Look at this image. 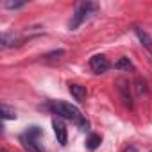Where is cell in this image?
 I'll return each mask as SVG.
<instances>
[{
  "instance_id": "cell-9",
  "label": "cell",
  "mask_w": 152,
  "mask_h": 152,
  "mask_svg": "<svg viewBox=\"0 0 152 152\" xmlns=\"http://www.w3.org/2000/svg\"><path fill=\"white\" fill-rule=\"evenodd\" d=\"M115 68L116 70H122V72H129L132 68V63L129 61V57H120L116 63H115Z\"/></svg>"
},
{
  "instance_id": "cell-6",
  "label": "cell",
  "mask_w": 152,
  "mask_h": 152,
  "mask_svg": "<svg viewBox=\"0 0 152 152\" xmlns=\"http://www.w3.org/2000/svg\"><path fill=\"white\" fill-rule=\"evenodd\" d=\"M68 91H70V95L75 99V100H79V102H84V99H86V86H81V84H70L68 86Z\"/></svg>"
},
{
  "instance_id": "cell-3",
  "label": "cell",
  "mask_w": 152,
  "mask_h": 152,
  "mask_svg": "<svg viewBox=\"0 0 152 152\" xmlns=\"http://www.w3.org/2000/svg\"><path fill=\"white\" fill-rule=\"evenodd\" d=\"M90 66H91V70H93L95 73H104V72L109 70L111 64H109V61H107L106 56L97 54V56H93V57L90 59Z\"/></svg>"
},
{
  "instance_id": "cell-7",
  "label": "cell",
  "mask_w": 152,
  "mask_h": 152,
  "mask_svg": "<svg viewBox=\"0 0 152 152\" xmlns=\"http://www.w3.org/2000/svg\"><path fill=\"white\" fill-rule=\"evenodd\" d=\"M134 32H136V36H138V39H140V43L145 47V48H148V50H152V38L141 29V27H134Z\"/></svg>"
},
{
  "instance_id": "cell-5",
  "label": "cell",
  "mask_w": 152,
  "mask_h": 152,
  "mask_svg": "<svg viewBox=\"0 0 152 152\" xmlns=\"http://www.w3.org/2000/svg\"><path fill=\"white\" fill-rule=\"evenodd\" d=\"M22 143H23L25 150H29V152H45V148L38 143V140H36V138H31V136H27V134L22 136Z\"/></svg>"
},
{
  "instance_id": "cell-2",
  "label": "cell",
  "mask_w": 152,
  "mask_h": 152,
  "mask_svg": "<svg viewBox=\"0 0 152 152\" xmlns=\"http://www.w3.org/2000/svg\"><path fill=\"white\" fill-rule=\"evenodd\" d=\"M95 9H97V4H83V6H79V9L75 11L73 18H72V22H70V29H77V27L86 20V16H88L91 11H95Z\"/></svg>"
},
{
  "instance_id": "cell-11",
  "label": "cell",
  "mask_w": 152,
  "mask_h": 152,
  "mask_svg": "<svg viewBox=\"0 0 152 152\" xmlns=\"http://www.w3.org/2000/svg\"><path fill=\"white\" fill-rule=\"evenodd\" d=\"M100 141H102V138H100L99 134H91V136L88 138V141H86V147H88L90 150H95V148L100 145Z\"/></svg>"
},
{
  "instance_id": "cell-13",
  "label": "cell",
  "mask_w": 152,
  "mask_h": 152,
  "mask_svg": "<svg viewBox=\"0 0 152 152\" xmlns=\"http://www.w3.org/2000/svg\"><path fill=\"white\" fill-rule=\"evenodd\" d=\"M2 116H4V120H15L16 118V111L13 107H9L7 104H4L2 106Z\"/></svg>"
},
{
  "instance_id": "cell-10",
  "label": "cell",
  "mask_w": 152,
  "mask_h": 152,
  "mask_svg": "<svg viewBox=\"0 0 152 152\" xmlns=\"http://www.w3.org/2000/svg\"><path fill=\"white\" fill-rule=\"evenodd\" d=\"M64 50L63 48H59V50H54V52H48V54H45L43 56V59L45 61H57V59H61V57H64Z\"/></svg>"
},
{
  "instance_id": "cell-12",
  "label": "cell",
  "mask_w": 152,
  "mask_h": 152,
  "mask_svg": "<svg viewBox=\"0 0 152 152\" xmlns=\"http://www.w3.org/2000/svg\"><path fill=\"white\" fill-rule=\"evenodd\" d=\"M0 43H2V48H9V47L18 45V39H16V38H11L9 34H4L2 39H0Z\"/></svg>"
},
{
  "instance_id": "cell-17",
  "label": "cell",
  "mask_w": 152,
  "mask_h": 152,
  "mask_svg": "<svg viewBox=\"0 0 152 152\" xmlns=\"http://www.w3.org/2000/svg\"><path fill=\"white\" fill-rule=\"evenodd\" d=\"M125 152H136V148H132V147H131V148H127Z\"/></svg>"
},
{
  "instance_id": "cell-18",
  "label": "cell",
  "mask_w": 152,
  "mask_h": 152,
  "mask_svg": "<svg viewBox=\"0 0 152 152\" xmlns=\"http://www.w3.org/2000/svg\"><path fill=\"white\" fill-rule=\"evenodd\" d=\"M0 152H7V150H0Z\"/></svg>"
},
{
  "instance_id": "cell-1",
  "label": "cell",
  "mask_w": 152,
  "mask_h": 152,
  "mask_svg": "<svg viewBox=\"0 0 152 152\" xmlns=\"http://www.w3.org/2000/svg\"><path fill=\"white\" fill-rule=\"evenodd\" d=\"M50 109L54 111V115H59V116L68 118V120H73V122L83 120L81 111L75 107V106L66 104V102H54V104H50Z\"/></svg>"
},
{
  "instance_id": "cell-14",
  "label": "cell",
  "mask_w": 152,
  "mask_h": 152,
  "mask_svg": "<svg viewBox=\"0 0 152 152\" xmlns=\"http://www.w3.org/2000/svg\"><path fill=\"white\" fill-rule=\"evenodd\" d=\"M27 2H11V0H7V2H4V7L6 9H22L25 7Z\"/></svg>"
},
{
  "instance_id": "cell-15",
  "label": "cell",
  "mask_w": 152,
  "mask_h": 152,
  "mask_svg": "<svg viewBox=\"0 0 152 152\" xmlns=\"http://www.w3.org/2000/svg\"><path fill=\"white\" fill-rule=\"evenodd\" d=\"M136 90H138L140 95H143V93H147V84H145L141 79H138V81H136Z\"/></svg>"
},
{
  "instance_id": "cell-4",
  "label": "cell",
  "mask_w": 152,
  "mask_h": 152,
  "mask_svg": "<svg viewBox=\"0 0 152 152\" xmlns=\"http://www.w3.org/2000/svg\"><path fill=\"white\" fill-rule=\"evenodd\" d=\"M52 129H54V134H56V138H57V143L66 145V143H68V131H66V125H64L61 120L54 118V120H52Z\"/></svg>"
},
{
  "instance_id": "cell-16",
  "label": "cell",
  "mask_w": 152,
  "mask_h": 152,
  "mask_svg": "<svg viewBox=\"0 0 152 152\" xmlns=\"http://www.w3.org/2000/svg\"><path fill=\"white\" fill-rule=\"evenodd\" d=\"M77 124H79L81 131H88V127H90V122H88V120H84V118H83V120H79Z\"/></svg>"
},
{
  "instance_id": "cell-8",
  "label": "cell",
  "mask_w": 152,
  "mask_h": 152,
  "mask_svg": "<svg viewBox=\"0 0 152 152\" xmlns=\"http://www.w3.org/2000/svg\"><path fill=\"white\" fill-rule=\"evenodd\" d=\"M120 95H122V100H124L125 107H132V99L129 95V90H127L125 83H120Z\"/></svg>"
}]
</instances>
